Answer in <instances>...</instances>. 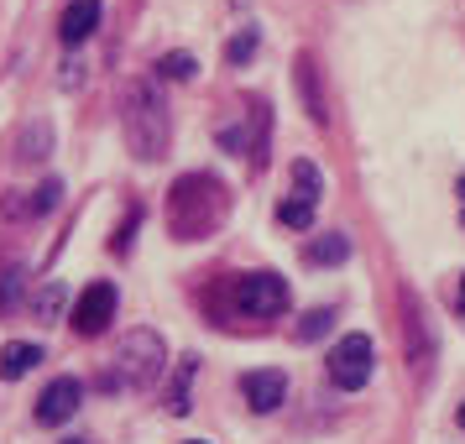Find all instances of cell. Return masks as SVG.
Listing matches in <instances>:
<instances>
[{"label":"cell","mask_w":465,"mask_h":444,"mask_svg":"<svg viewBox=\"0 0 465 444\" xmlns=\"http://www.w3.org/2000/svg\"><path fill=\"white\" fill-rule=\"evenodd\" d=\"M121 131H126V147L142 163H157L173 142V121H168V100L157 79H131L121 94Z\"/></svg>","instance_id":"6da1fadb"},{"label":"cell","mask_w":465,"mask_h":444,"mask_svg":"<svg viewBox=\"0 0 465 444\" xmlns=\"http://www.w3.org/2000/svg\"><path fill=\"white\" fill-rule=\"evenodd\" d=\"M225 210H231V193H225L220 178H210V173H183L168 193V231L178 241H204L225 220Z\"/></svg>","instance_id":"7a4b0ae2"},{"label":"cell","mask_w":465,"mask_h":444,"mask_svg":"<svg viewBox=\"0 0 465 444\" xmlns=\"http://www.w3.org/2000/svg\"><path fill=\"white\" fill-rule=\"evenodd\" d=\"M163 366H168L163 335H157V330H131V335L115 345V356H110L100 387H105V392H142V387H152V381L163 377Z\"/></svg>","instance_id":"3957f363"},{"label":"cell","mask_w":465,"mask_h":444,"mask_svg":"<svg viewBox=\"0 0 465 444\" xmlns=\"http://www.w3.org/2000/svg\"><path fill=\"white\" fill-rule=\"evenodd\" d=\"M319 193H324V178H319V168L309 163V157H298L293 163V189H288V199L277 204V220L288 225V231H309L319 214Z\"/></svg>","instance_id":"277c9868"},{"label":"cell","mask_w":465,"mask_h":444,"mask_svg":"<svg viewBox=\"0 0 465 444\" xmlns=\"http://www.w3.org/2000/svg\"><path fill=\"white\" fill-rule=\"evenodd\" d=\"M371 371H377V350H371V335H345L330 350V381H335L340 392H361L366 381H371Z\"/></svg>","instance_id":"5b68a950"},{"label":"cell","mask_w":465,"mask_h":444,"mask_svg":"<svg viewBox=\"0 0 465 444\" xmlns=\"http://www.w3.org/2000/svg\"><path fill=\"white\" fill-rule=\"evenodd\" d=\"M235 309L252 319H277L288 309V282L277 272H246L235 277Z\"/></svg>","instance_id":"8992f818"},{"label":"cell","mask_w":465,"mask_h":444,"mask_svg":"<svg viewBox=\"0 0 465 444\" xmlns=\"http://www.w3.org/2000/svg\"><path fill=\"white\" fill-rule=\"evenodd\" d=\"M115 303H121V293L110 288V282H89L84 293L74 298V314H68V324H74V335H105L110 330V319H115Z\"/></svg>","instance_id":"52a82bcc"},{"label":"cell","mask_w":465,"mask_h":444,"mask_svg":"<svg viewBox=\"0 0 465 444\" xmlns=\"http://www.w3.org/2000/svg\"><path fill=\"white\" fill-rule=\"evenodd\" d=\"M79 402H84V381L79 377H58L43 387V398H37V408H32V419L43 423V429H58V423H68L74 413H79Z\"/></svg>","instance_id":"ba28073f"},{"label":"cell","mask_w":465,"mask_h":444,"mask_svg":"<svg viewBox=\"0 0 465 444\" xmlns=\"http://www.w3.org/2000/svg\"><path fill=\"white\" fill-rule=\"evenodd\" d=\"M241 398L252 402V413H277L288 402V377L282 371H246L241 377Z\"/></svg>","instance_id":"9c48e42d"},{"label":"cell","mask_w":465,"mask_h":444,"mask_svg":"<svg viewBox=\"0 0 465 444\" xmlns=\"http://www.w3.org/2000/svg\"><path fill=\"white\" fill-rule=\"evenodd\" d=\"M58 199H64V183H58V178H47V183H37L32 193L0 199V214H5V220H43V214L58 210Z\"/></svg>","instance_id":"30bf717a"},{"label":"cell","mask_w":465,"mask_h":444,"mask_svg":"<svg viewBox=\"0 0 465 444\" xmlns=\"http://www.w3.org/2000/svg\"><path fill=\"white\" fill-rule=\"evenodd\" d=\"M94 26H100V0H68V11L58 16V37L68 47H79L94 37Z\"/></svg>","instance_id":"8fae6325"},{"label":"cell","mask_w":465,"mask_h":444,"mask_svg":"<svg viewBox=\"0 0 465 444\" xmlns=\"http://www.w3.org/2000/svg\"><path fill=\"white\" fill-rule=\"evenodd\" d=\"M43 366V345H32V340H11L5 350H0V377L5 381H22L26 371H37Z\"/></svg>","instance_id":"7c38bea8"},{"label":"cell","mask_w":465,"mask_h":444,"mask_svg":"<svg viewBox=\"0 0 465 444\" xmlns=\"http://www.w3.org/2000/svg\"><path fill=\"white\" fill-rule=\"evenodd\" d=\"M193 377H199V356H183V360H178V377H173V387H168V413H173V419H183V413L193 408V402H189Z\"/></svg>","instance_id":"4fadbf2b"},{"label":"cell","mask_w":465,"mask_h":444,"mask_svg":"<svg viewBox=\"0 0 465 444\" xmlns=\"http://www.w3.org/2000/svg\"><path fill=\"white\" fill-rule=\"evenodd\" d=\"M47 152H53V126H47V121H32V126L22 131V147H16V157H22V163H43Z\"/></svg>","instance_id":"5bb4252c"},{"label":"cell","mask_w":465,"mask_h":444,"mask_svg":"<svg viewBox=\"0 0 465 444\" xmlns=\"http://www.w3.org/2000/svg\"><path fill=\"white\" fill-rule=\"evenodd\" d=\"M345 256H351V241H345V235H340V231L319 235L314 246H309V261H314V267H340Z\"/></svg>","instance_id":"9a60e30c"},{"label":"cell","mask_w":465,"mask_h":444,"mask_svg":"<svg viewBox=\"0 0 465 444\" xmlns=\"http://www.w3.org/2000/svg\"><path fill=\"white\" fill-rule=\"evenodd\" d=\"M64 303H68V288H64V282H47V288H37V293H32V319L53 324V319L64 314Z\"/></svg>","instance_id":"2e32d148"},{"label":"cell","mask_w":465,"mask_h":444,"mask_svg":"<svg viewBox=\"0 0 465 444\" xmlns=\"http://www.w3.org/2000/svg\"><path fill=\"white\" fill-rule=\"evenodd\" d=\"M298 79H303V94H309V115H314L319 126L330 121V110H324V100H319V84H314V58H303L298 64Z\"/></svg>","instance_id":"e0dca14e"},{"label":"cell","mask_w":465,"mask_h":444,"mask_svg":"<svg viewBox=\"0 0 465 444\" xmlns=\"http://www.w3.org/2000/svg\"><path fill=\"white\" fill-rule=\"evenodd\" d=\"M330 324H335V309H309V314H303V324H298V340L330 335Z\"/></svg>","instance_id":"ac0fdd59"},{"label":"cell","mask_w":465,"mask_h":444,"mask_svg":"<svg viewBox=\"0 0 465 444\" xmlns=\"http://www.w3.org/2000/svg\"><path fill=\"white\" fill-rule=\"evenodd\" d=\"M193 58L189 53H168V58H163V64H157V79H193Z\"/></svg>","instance_id":"d6986e66"},{"label":"cell","mask_w":465,"mask_h":444,"mask_svg":"<svg viewBox=\"0 0 465 444\" xmlns=\"http://www.w3.org/2000/svg\"><path fill=\"white\" fill-rule=\"evenodd\" d=\"M16 298H22V272H5V282H0V309L11 314V309H16Z\"/></svg>","instance_id":"ffe728a7"},{"label":"cell","mask_w":465,"mask_h":444,"mask_svg":"<svg viewBox=\"0 0 465 444\" xmlns=\"http://www.w3.org/2000/svg\"><path fill=\"white\" fill-rule=\"evenodd\" d=\"M252 53H256V32H241V37L231 43V64H246Z\"/></svg>","instance_id":"44dd1931"},{"label":"cell","mask_w":465,"mask_h":444,"mask_svg":"<svg viewBox=\"0 0 465 444\" xmlns=\"http://www.w3.org/2000/svg\"><path fill=\"white\" fill-rule=\"evenodd\" d=\"M455 309L465 314V272H460V288H455Z\"/></svg>","instance_id":"7402d4cb"},{"label":"cell","mask_w":465,"mask_h":444,"mask_svg":"<svg viewBox=\"0 0 465 444\" xmlns=\"http://www.w3.org/2000/svg\"><path fill=\"white\" fill-rule=\"evenodd\" d=\"M455 193H460V225H465V178H460V189H455Z\"/></svg>","instance_id":"603a6c76"},{"label":"cell","mask_w":465,"mask_h":444,"mask_svg":"<svg viewBox=\"0 0 465 444\" xmlns=\"http://www.w3.org/2000/svg\"><path fill=\"white\" fill-rule=\"evenodd\" d=\"M455 419H460V429H465V402H460V413H455Z\"/></svg>","instance_id":"cb8c5ba5"},{"label":"cell","mask_w":465,"mask_h":444,"mask_svg":"<svg viewBox=\"0 0 465 444\" xmlns=\"http://www.w3.org/2000/svg\"><path fill=\"white\" fill-rule=\"evenodd\" d=\"M189 444H204V439H189Z\"/></svg>","instance_id":"d4e9b609"}]
</instances>
